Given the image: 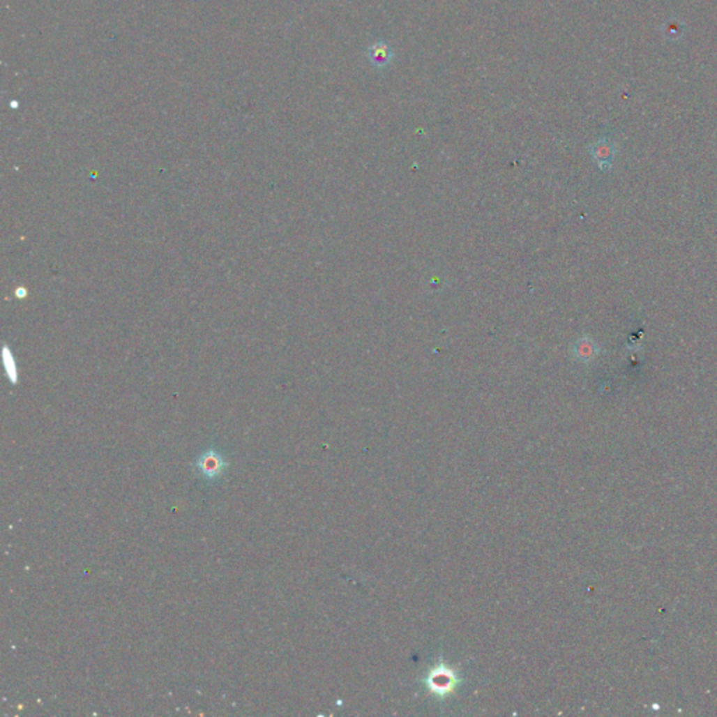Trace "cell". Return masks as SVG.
Masks as SVG:
<instances>
[{"label": "cell", "instance_id": "obj_1", "mask_svg": "<svg viewBox=\"0 0 717 717\" xmlns=\"http://www.w3.org/2000/svg\"><path fill=\"white\" fill-rule=\"evenodd\" d=\"M194 465L205 479L215 481L225 474L229 464L219 451L208 450L197 460Z\"/></svg>", "mask_w": 717, "mask_h": 717}, {"label": "cell", "instance_id": "obj_2", "mask_svg": "<svg viewBox=\"0 0 717 717\" xmlns=\"http://www.w3.org/2000/svg\"><path fill=\"white\" fill-rule=\"evenodd\" d=\"M571 352L576 362L589 365L600 356L601 347L590 335H583L572 345Z\"/></svg>", "mask_w": 717, "mask_h": 717}, {"label": "cell", "instance_id": "obj_3", "mask_svg": "<svg viewBox=\"0 0 717 717\" xmlns=\"http://www.w3.org/2000/svg\"><path fill=\"white\" fill-rule=\"evenodd\" d=\"M593 160L597 163L601 171L608 172L612 168V163L617 154V147L608 139H600L589 147Z\"/></svg>", "mask_w": 717, "mask_h": 717}, {"label": "cell", "instance_id": "obj_4", "mask_svg": "<svg viewBox=\"0 0 717 717\" xmlns=\"http://www.w3.org/2000/svg\"><path fill=\"white\" fill-rule=\"evenodd\" d=\"M366 55L372 66H375L376 69H386L395 59V51L384 40H379L370 47H368Z\"/></svg>", "mask_w": 717, "mask_h": 717}]
</instances>
